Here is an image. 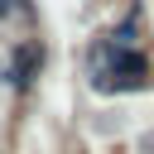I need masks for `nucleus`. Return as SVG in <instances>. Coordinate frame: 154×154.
<instances>
[{"instance_id": "obj_1", "label": "nucleus", "mask_w": 154, "mask_h": 154, "mask_svg": "<svg viewBox=\"0 0 154 154\" xmlns=\"http://www.w3.org/2000/svg\"><path fill=\"white\" fill-rule=\"evenodd\" d=\"M91 77H96V87L101 91H125V87H140L144 77H149V58L135 48V43H120V38H106V43H96V53H91Z\"/></svg>"}, {"instance_id": "obj_2", "label": "nucleus", "mask_w": 154, "mask_h": 154, "mask_svg": "<svg viewBox=\"0 0 154 154\" xmlns=\"http://www.w3.org/2000/svg\"><path fill=\"white\" fill-rule=\"evenodd\" d=\"M34 63H38V48H34V43L14 53V87H24V82H29V72H34Z\"/></svg>"}, {"instance_id": "obj_3", "label": "nucleus", "mask_w": 154, "mask_h": 154, "mask_svg": "<svg viewBox=\"0 0 154 154\" xmlns=\"http://www.w3.org/2000/svg\"><path fill=\"white\" fill-rule=\"evenodd\" d=\"M10 14H29V0H0V19Z\"/></svg>"}]
</instances>
